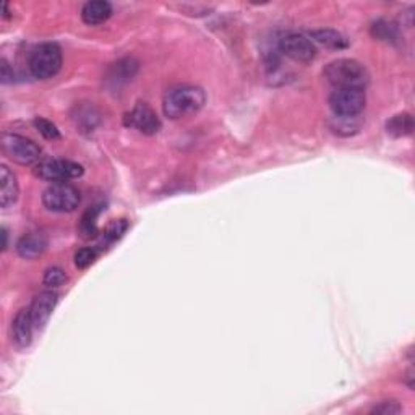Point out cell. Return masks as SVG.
<instances>
[{"label":"cell","instance_id":"obj_14","mask_svg":"<svg viewBox=\"0 0 415 415\" xmlns=\"http://www.w3.org/2000/svg\"><path fill=\"white\" fill-rule=\"evenodd\" d=\"M112 15V5L106 0H91L86 2L81 9V19L86 25L96 26L108 21Z\"/></svg>","mask_w":415,"mask_h":415},{"label":"cell","instance_id":"obj_12","mask_svg":"<svg viewBox=\"0 0 415 415\" xmlns=\"http://www.w3.org/2000/svg\"><path fill=\"white\" fill-rule=\"evenodd\" d=\"M49 240L44 232H29L23 235L16 244V252L21 258L25 260H34L41 257L46 252Z\"/></svg>","mask_w":415,"mask_h":415},{"label":"cell","instance_id":"obj_13","mask_svg":"<svg viewBox=\"0 0 415 415\" xmlns=\"http://www.w3.org/2000/svg\"><path fill=\"white\" fill-rule=\"evenodd\" d=\"M0 205L2 208H10L11 205L19 200V180L16 175L11 172L7 165L0 168Z\"/></svg>","mask_w":415,"mask_h":415},{"label":"cell","instance_id":"obj_20","mask_svg":"<svg viewBox=\"0 0 415 415\" xmlns=\"http://www.w3.org/2000/svg\"><path fill=\"white\" fill-rule=\"evenodd\" d=\"M67 281V275H65V271L62 268H58V266H52L46 271L44 275V284L47 287L54 289V287H61Z\"/></svg>","mask_w":415,"mask_h":415},{"label":"cell","instance_id":"obj_15","mask_svg":"<svg viewBox=\"0 0 415 415\" xmlns=\"http://www.w3.org/2000/svg\"><path fill=\"white\" fill-rule=\"evenodd\" d=\"M310 38L313 43L322 44L328 49L342 51L349 47V39L339 31H334V29H315V31L310 33Z\"/></svg>","mask_w":415,"mask_h":415},{"label":"cell","instance_id":"obj_23","mask_svg":"<svg viewBox=\"0 0 415 415\" xmlns=\"http://www.w3.org/2000/svg\"><path fill=\"white\" fill-rule=\"evenodd\" d=\"M127 227H128L127 221H123V219H121V221L112 222L111 226H109L108 229H106L104 237H106V239H108L109 242H114V240L118 239V237H122V234L125 232Z\"/></svg>","mask_w":415,"mask_h":415},{"label":"cell","instance_id":"obj_19","mask_svg":"<svg viewBox=\"0 0 415 415\" xmlns=\"http://www.w3.org/2000/svg\"><path fill=\"white\" fill-rule=\"evenodd\" d=\"M99 215V206H94L91 210L86 211V215L83 216L81 221V232L85 237H94L96 235V217Z\"/></svg>","mask_w":415,"mask_h":415},{"label":"cell","instance_id":"obj_10","mask_svg":"<svg viewBox=\"0 0 415 415\" xmlns=\"http://www.w3.org/2000/svg\"><path fill=\"white\" fill-rule=\"evenodd\" d=\"M57 302L58 294L54 290H44L33 299L31 305H29V313H31L34 329L39 331L44 328L46 323L49 322L52 312H54Z\"/></svg>","mask_w":415,"mask_h":415},{"label":"cell","instance_id":"obj_21","mask_svg":"<svg viewBox=\"0 0 415 415\" xmlns=\"http://www.w3.org/2000/svg\"><path fill=\"white\" fill-rule=\"evenodd\" d=\"M96 258H98L96 248H93V247L80 248V250L75 253V265L78 266L80 270H85L88 268V266H91Z\"/></svg>","mask_w":415,"mask_h":415},{"label":"cell","instance_id":"obj_22","mask_svg":"<svg viewBox=\"0 0 415 415\" xmlns=\"http://www.w3.org/2000/svg\"><path fill=\"white\" fill-rule=\"evenodd\" d=\"M373 36L381 39V41H393L396 38V28L388 21H376L372 26Z\"/></svg>","mask_w":415,"mask_h":415},{"label":"cell","instance_id":"obj_8","mask_svg":"<svg viewBox=\"0 0 415 415\" xmlns=\"http://www.w3.org/2000/svg\"><path fill=\"white\" fill-rule=\"evenodd\" d=\"M281 51L295 62L308 63L317 56V47L310 38L299 33H290L281 39Z\"/></svg>","mask_w":415,"mask_h":415},{"label":"cell","instance_id":"obj_5","mask_svg":"<svg viewBox=\"0 0 415 415\" xmlns=\"http://www.w3.org/2000/svg\"><path fill=\"white\" fill-rule=\"evenodd\" d=\"M81 195L70 183H52L43 193V203L49 211L73 212L80 206Z\"/></svg>","mask_w":415,"mask_h":415},{"label":"cell","instance_id":"obj_3","mask_svg":"<svg viewBox=\"0 0 415 415\" xmlns=\"http://www.w3.org/2000/svg\"><path fill=\"white\" fill-rule=\"evenodd\" d=\"M62 68V51L54 43L38 46L29 57V72L38 80H49Z\"/></svg>","mask_w":415,"mask_h":415},{"label":"cell","instance_id":"obj_6","mask_svg":"<svg viewBox=\"0 0 415 415\" xmlns=\"http://www.w3.org/2000/svg\"><path fill=\"white\" fill-rule=\"evenodd\" d=\"M34 174L44 182L65 183L81 177L83 165L68 161V159H47V161H43L36 165Z\"/></svg>","mask_w":415,"mask_h":415},{"label":"cell","instance_id":"obj_24","mask_svg":"<svg viewBox=\"0 0 415 415\" xmlns=\"http://www.w3.org/2000/svg\"><path fill=\"white\" fill-rule=\"evenodd\" d=\"M401 412V406L394 401H384L379 402L378 406L372 409V414H379V415H394Z\"/></svg>","mask_w":415,"mask_h":415},{"label":"cell","instance_id":"obj_4","mask_svg":"<svg viewBox=\"0 0 415 415\" xmlns=\"http://www.w3.org/2000/svg\"><path fill=\"white\" fill-rule=\"evenodd\" d=\"M0 145H2L5 156L20 165L36 164L39 163L41 154H43V150L36 141L16 133H4Z\"/></svg>","mask_w":415,"mask_h":415},{"label":"cell","instance_id":"obj_16","mask_svg":"<svg viewBox=\"0 0 415 415\" xmlns=\"http://www.w3.org/2000/svg\"><path fill=\"white\" fill-rule=\"evenodd\" d=\"M386 130L393 136H407L414 132V118L411 114H397L391 117L386 123Z\"/></svg>","mask_w":415,"mask_h":415},{"label":"cell","instance_id":"obj_9","mask_svg":"<svg viewBox=\"0 0 415 415\" xmlns=\"http://www.w3.org/2000/svg\"><path fill=\"white\" fill-rule=\"evenodd\" d=\"M125 121L128 127L136 128L145 135H154L161 130V121H159L156 112L145 103L136 104L127 114Z\"/></svg>","mask_w":415,"mask_h":415},{"label":"cell","instance_id":"obj_7","mask_svg":"<svg viewBox=\"0 0 415 415\" xmlns=\"http://www.w3.org/2000/svg\"><path fill=\"white\" fill-rule=\"evenodd\" d=\"M365 104V91L355 88H337L329 96V108L336 117H357Z\"/></svg>","mask_w":415,"mask_h":415},{"label":"cell","instance_id":"obj_2","mask_svg":"<svg viewBox=\"0 0 415 415\" xmlns=\"http://www.w3.org/2000/svg\"><path fill=\"white\" fill-rule=\"evenodd\" d=\"M323 75L329 85L337 88H355L365 90L369 85L370 75L365 65L355 58H337L329 62L323 70Z\"/></svg>","mask_w":415,"mask_h":415},{"label":"cell","instance_id":"obj_17","mask_svg":"<svg viewBox=\"0 0 415 415\" xmlns=\"http://www.w3.org/2000/svg\"><path fill=\"white\" fill-rule=\"evenodd\" d=\"M73 118L78 125L85 127L88 130L90 128L93 130L94 127H96L99 116H98V112L93 109V106H80V108L76 106V116Z\"/></svg>","mask_w":415,"mask_h":415},{"label":"cell","instance_id":"obj_25","mask_svg":"<svg viewBox=\"0 0 415 415\" xmlns=\"http://www.w3.org/2000/svg\"><path fill=\"white\" fill-rule=\"evenodd\" d=\"M11 78H14V72H10L7 61H2V81L9 83Z\"/></svg>","mask_w":415,"mask_h":415},{"label":"cell","instance_id":"obj_1","mask_svg":"<svg viewBox=\"0 0 415 415\" xmlns=\"http://www.w3.org/2000/svg\"><path fill=\"white\" fill-rule=\"evenodd\" d=\"M206 104V93L203 88L195 85H177L165 93L163 101L164 116L179 121V118L197 114Z\"/></svg>","mask_w":415,"mask_h":415},{"label":"cell","instance_id":"obj_18","mask_svg":"<svg viewBox=\"0 0 415 415\" xmlns=\"http://www.w3.org/2000/svg\"><path fill=\"white\" fill-rule=\"evenodd\" d=\"M34 127L39 130V133L43 135L46 140L61 138V132H58V128L51 121H47V118H43V117L34 118Z\"/></svg>","mask_w":415,"mask_h":415},{"label":"cell","instance_id":"obj_11","mask_svg":"<svg viewBox=\"0 0 415 415\" xmlns=\"http://www.w3.org/2000/svg\"><path fill=\"white\" fill-rule=\"evenodd\" d=\"M33 331H36V329H34V323H33L31 313H29V307L21 308V310L15 315L14 323H11V337H14L16 346L21 349L28 347L33 339Z\"/></svg>","mask_w":415,"mask_h":415}]
</instances>
